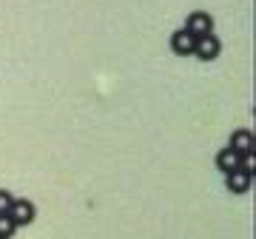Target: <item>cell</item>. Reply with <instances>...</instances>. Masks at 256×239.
Returning <instances> with one entry per match:
<instances>
[{
  "label": "cell",
  "mask_w": 256,
  "mask_h": 239,
  "mask_svg": "<svg viewBox=\"0 0 256 239\" xmlns=\"http://www.w3.org/2000/svg\"><path fill=\"white\" fill-rule=\"evenodd\" d=\"M185 32H191L194 37H205V34H214V18L208 12H191L185 18Z\"/></svg>",
  "instance_id": "6da1fadb"
},
{
  "label": "cell",
  "mask_w": 256,
  "mask_h": 239,
  "mask_svg": "<svg viewBox=\"0 0 256 239\" xmlns=\"http://www.w3.org/2000/svg\"><path fill=\"white\" fill-rule=\"evenodd\" d=\"M222 52V43L216 40V34H205V37H196V46H194V54L200 60H216Z\"/></svg>",
  "instance_id": "7a4b0ae2"
},
{
  "label": "cell",
  "mask_w": 256,
  "mask_h": 239,
  "mask_svg": "<svg viewBox=\"0 0 256 239\" xmlns=\"http://www.w3.org/2000/svg\"><path fill=\"white\" fill-rule=\"evenodd\" d=\"M34 205L28 202V200H14V202H12V208H9V216H12V222H14V225H32V222H34Z\"/></svg>",
  "instance_id": "3957f363"
},
{
  "label": "cell",
  "mask_w": 256,
  "mask_h": 239,
  "mask_svg": "<svg viewBox=\"0 0 256 239\" xmlns=\"http://www.w3.org/2000/svg\"><path fill=\"white\" fill-rule=\"evenodd\" d=\"M194 46H196V37L191 34V32H185V28H176L174 34H171V48H174L176 54H194Z\"/></svg>",
  "instance_id": "277c9868"
},
{
  "label": "cell",
  "mask_w": 256,
  "mask_h": 239,
  "mask_svg": "<svg viewBox=\"0 0 256 239\" xmlns=\"http://www.w3.org/2000/svg\"><path fill=\"white\" fill-rule=\"evenodd\" d=\"M228 148H234L236 154H248V151H254V134H250V131H245V128L234 131V134H230V140H228Z\"/></svg>",
  "instance_id": "5b68a950"
},
{
  "label": "cell",
  "mask_w": 256,
  "mask_h": 239,
  "mask_svg": "<svg viewBox=\"0 0 256 239\" xmlns=\"http://www.w3.org/2000/svg\"><path fill=\"white\" fill-rule=\"evenodd\" d=\"M239 156L234 148H222L220 154H216V168H220L222 174H230V171H239Z\"/></svg>",
  "instance_id": "8992f818"
},
{
  "label": "cell",
  "mask_w": 256,
  "mask_h": 239,
  "mask_svg": "<svg viewBox=\"0 0 256 239\" xmlns=\"http://www.w3.org/2000/svg\"><path fill=\"white\" fill-rule=\"evenodd\" d=\"M250 180L254 176H248L245 171H230V174H225V185H228L230 194H245L250 188Z\"/></svg>",
  "instance_id": "52a82bcc"
},
{
  "label": "cell",
  "mask_w": 256,
  "mask_h": 239,
  "mask_svg": "<svg viewBox=\"0 0 256 239\" xmlns=\"http://www.w3.org/2000/svg\"><path fill=\"white\" fill-rule=\"evenodd\" d=\"M18 230V225L12 222L9 214H0V239H12V234Z\"/></svg>",
  "instance_id": "ba28073f"
},
{
  "label": "cell",
  "mask_w": 256,
  "mask_h": 239,
  "mask_svg": "<svg viewBox=\"0 0 256 239\" xmlns=\"http://www.w3.org/2000/svg\"><path fill=\"white\" fill-rule=\"evenodd\" d=\"M12 202H14V196H12L6 188H0V214H9Z\"/></svg>",
  "instance_id": "9c48e42d"
}]
</instances>
